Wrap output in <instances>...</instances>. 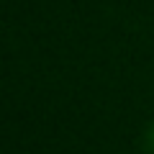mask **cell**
Listing matches in <instances>:
<instances>
[{"instance_id": "6da1fadb", "label": "cell", "mask_w": 154, "mask_h": 154, "mask_svg": "<svg viewBox=\"0 0 154 154\" xmlns=\"http://www.w3.org/2000/svg\"><path fill=\"white\" fill-rule=\"evenodd\" d=\"M146 146L154 152V123L149 126V131H146Z\"/></svg>"}]
</instances>
